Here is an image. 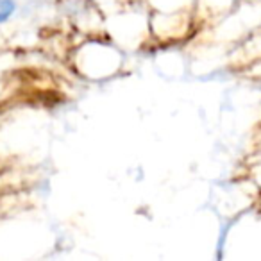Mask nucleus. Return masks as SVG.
<instances>
[{"label": "nucleus", "mask_w": 261, "mask_h": 261, "mask_svg": "<svg viewBox=\"0 0 261 261\" xmlns=\"http://www.w3.org/2000/svg\"><path fill=\"white\" fill-rule=\"evenodd\" d=\"M18 9L16 0H0V25L13 18V15Z\"/></svg>", "instance_id": "1"}]
</instances>
